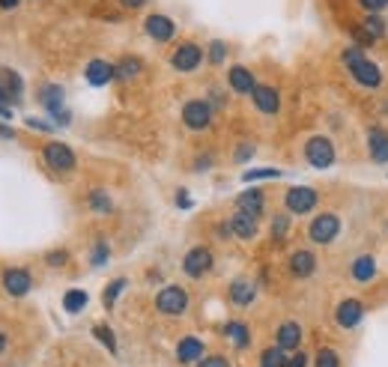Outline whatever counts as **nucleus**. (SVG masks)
Returning a JSON list of instances; mask_svg holds the SVG:
<instances>
[{
    "label": "nucleus",
    "mask_w": 388,
    "mask_h": 367,
    "mask_svg": "<svg viewBox=\"0 0 388 367\" xmlns=\"http://www.w3.org/2000/svg\"><path fill=\"white\" fill-rule=\"evenodd\" d=\"M302 156H305V161L314 171H329L337 161V146L329 135H311L305 146H302Z\"/></svg>",
    "instance_id": "obj_2"
},
{
    "label": "nucleus",
    "mask_w": 388,
    "mask_h": 367,
    "mask_svg": "<svg viewBox=\"0 0 388 367\" xmlns=\"http://www.w3.org/2000/svg\"><path fill=\"white\" fill-rule=\"evenodd\" d=\"M287 358H290V353H284L278 343H272L260 353V367H287Z\"/></svg>",
    "instance_id": "obj_29"
},
{
    "label": "nucleus",
    "mask_w": 388,
    "mask_h": 367,
    "mask_svg": "<svg viewBox=\"0 0 388 367\" xmlns=\"http://www.w3.org/2000/svg\"><path fill=\"white\" fill-rule=\"evenodd\" d=\"M341 230H344L341 215L319 212V215H314L311 224H308V239H311L314 245H332L337 236H341Z\"/></svg>",
    "instance_id": "obj_3"
},
{
    "label": "nucleus",
    "mask_w": 388,
    "mask_h": 367,
    "mask_svg": "<svg viewBox=\"0 0 388 367\" xmlns=\"http://www.w3.org/2000/svg\"><path fill=\"white\" fill-rule=\"evenodd\" d=\"M230 230H233V236H236V239L251 242V239H257L260 224H257L254 215H248V212H239V209H236V212H233V218H230Z\"/></svg>",
    "instance_id": "obj_20"
},
{
    "label": "nucleus",
    "mask_w": 388,
    "mask_h": 367,
    "mask_svg": "<svg viewBox=\"0 0 388 367\" xmlns=\"http://www.w3.org/2000/svg\"><path fill=\"white\" fill-rule=\"evenodd\" d=\"M212 114H215V108L207 99H189V102L182 105V126L191 131H204L212 126Z\"/></svg>",
    "instance_id": "obj_9"
},
{
    "label": "nucleus",
    "mask_w": 388,
    "mask_h": 367,
    "mask_svg": "<svg viewBox=\"0 0 388 367\" xmlns=\"http://www.w3.org/2000/svg\"><path fill=\"white\" fill-rule=\"evenodd\" d=\"M212 266H215V254H212V248L209 245H194L185 251L182 257V272L189 275V278H204L212 272Z\"/></svg>",
    "instance_id": "obj_7"
},
{
    "label": "nucleus",
    "mask_w": 388,
    "mask_h": 367,
    "mask_svg": "<svg viewBox=\"0 0 388 367\" xmlns=\"http://www.w3.org/2000/svg\"><path fill=\"white\" fill-rule=\"evenodd\" d=\"M0 81H4V84H0V87H4V90L9 93V99H12V102H19V99H21V90H24L21 78L15 75L12 69H0Z\"/></svg>",
    "instance_id": "obj_30"
},
{
    "label": "nucleus",
    "mask_w": 388,
    "mask_h": 367,
    "mask_svg": "<svg viewBox=\"0 0 388 367\" xmlns=\"http://www.w3.org/2000/svg\"><path fill=\"white\" fill-rule=\"evenodd\" d=\"M227 87L239 96H251V90L257 87V78L248 66H230L227 69Z\"/></svg>",
    "instance_id": "obj_19"
},
{
    "label": "nucleus",
    "mask_w": 388,
    "mask_h": 367,
    "mask_svg": "<svg viewBox=\"0 0 388 367\" xmlns=\"http://www.w3.org/2000/svg\"><path fill=\"white\" fill-rule=\"evenodd\" d=\"M27 126H30V129H42V131H51V126H48V123H42V120H33V116H27Z\"/></svg>",
    "instance_id": "obj_45"
},
{
    "label": "nucleus",
    "mask_w": 388,
    "mask_h": 367,
    "mask_svg": "<svg viewBox=\"0 0 388 367\" xmlns=\"http://www.w3.org/2000/svg\"><path fill=\"white\" fill-rule=\"evenodd\" d=\"M19 4H21V0H0V9H6V12H9V9H15Z\"/></svg>",
    "instance_id": "obj_47"
},
{
    "label": "nucleus",
    "mask_w": 388,
    "mask_h": 367,
    "mask_svg": "<svg viewBox=\"0 0 388 367\" xmlns=\"http://www.w3.org/2000/svg\"><path fill=\"white\" fill-rule=\"evenodd\" d=\"M302 341H305V328H302L299 320H284L275 331V343L284 349V353H299Z\"/></svg>",
    "instance_id": "obj_14"
},
{
    "label": "nucleus",
    "mask_w": 388,
    "mask_h": 367,
    "mask_svg": "<svg viewBox=\"0 0 388 367\" xmlns=\"http://www.w3.org/2000/svg\"><path fill=\"white\" fill-rule=\"evenodd\" d=\"M349 281L352 283H359V287H364V283H374L377 275H379V263L374 254H359V257H352L349 260Z\"/></svg>",
    "instance_id": "obj_12"
},
{
    "label": "nucleus",
    "mask_w": 388,
    "mask_h": 367,
    "mask_svg": "<svg viewBox=\"0 0 388 367\" xmlns=\"http://www.w3.org/2000/svg\"><path fill=\"white\" fill-rule=\"evenodd\" d=\"M4 290L9 296H15V298L27 296L33 290V275L27 269H19V266H15V269H6L4 272Z\"/></svg>",
    "instance_id": "obj_18"
},
{
    "label": "nucleus",
    "mask_w": 388,
    "mask_h": 367,
    "mask_svg": "<svg viewBox=\"0 0 388 367\" xmlns=\"http://www.w3.org/2000/svg\"><path fill=\"white\" fill-rule=\"evenodd\" d=\"M36 99H39V105L51 114V116H60L63 114V90L57 87V84H42L39 87V93H36Z\"/></svg>",
    "instance_id": "obj_24"
},
{
    "label": "nucleus",
    "mask_w": 388,
    "mask_h": 367,
    "mask_svg": "<svg viewBox=\"0 0 388 367\" xmlns=\"http://www.w3.org/2000/svg\"><path fill=\"white\" fill-rule=\"evenodd\" d=\"M251 102H254V108L266 116H275L281 111V93L272 87V84H257L254 90H251Z\"/></svg>",
    "instance_id": "obj_15"
},
{
    "label": "nucleus",
    "mask_w": 388,
    "mask_h": 367,
    "mask_svg": "<svg viewBox=\"0 0 388 367\" xmlns=\"http://www.w3.org/2000/svg\"><path fill=\"white\" fill-rule=\"evenodd\" d=\"M287 233H290V212L272 215V239H275V242H284Z\"/></svg>",
    "instance_id": "obj_33"
},
{
    "label": "nucleus",
    "mask_w": 388,
    "mask_h": 367,
    "mask_svg": "<svg viewBox=\"0 0 388 367\" xmlns=\"http://www.w3.org/2000/svg\"><path fill=\"white\" fill-rule=\"evenodd\" d=\"M93 338H96L99 343H105V346L111 349V353L116 356V335H114V331H111L108 326H96V328H93Z\"/></svg>",
    "instance_id": "obj_35"
},
{
    "label": "nucleus",
    "mask_w": 388,
    "mask_h": 367,
    "mask_svg": "<svg viewBox=\"0 0 388 367\" xmlns=\"http://www.w3.org/2000/svg\"><path fill=\"white\" fill-rule=\"evenodd\" d=\"M319 206V191L311 186H290L284 191V209L290 215H311Z\"/></svg>",
    "instance_id": "obj_5"
},
{
    "label": "nucleus",
    "mask_w": 388,
    "mask_h": 367,
    "mask_svg": "<svg viewBox=\"0 0 388 367\" xmlns=\"http://www.w3.org/2000/svg\"><path fill=\"white\" fill-rule=\"evenodd\" d=\"M311 367H344V361H341V353H337L334 346H319L311 358Z\"/></svg>",
    "instance_id": "obj_27"
},
{
    "label": "nucleus",
    "mask_w": 388,
    "mask_h": 367,
    "mask_svg": "<svg viewBox=\"0 0 388 367\" xmlns=\"http://www.w3.org/2000/svg\"><path fill=\"white\" fill-rule=\"evenodd\" d=\"M359 6L367 12V15H382L388 9V0H359Z\"/></svg>",
    "instance_id": "obj_40"
},
{
    "label": "nucleus",
    "mask_w": 388,
    "mask_h": 367,
    "mask_svg": "<svg viewBox=\"0 0 388 367\" xmlns=\"http://www.w3.org/2000/svg\"><path fill=\"white\" fill-rule=\"evenodd\" d=\"M87 206H90L93 212H99V215H108V212H114V200H111L108 191L93 188V191L87 194Z\"/></svg>",
    "instance_id": "obj_28"
},
{
    "label": "nucleus",
    "mask_w": 388,
    "mask_h": 367,
    "mask_svg": "<svg viewBox=\"0 0 388 367\" xmlns=\"http://www.w3.org/2000/svg\"><path fill=\"white\" fill-rule=\"evenodd\" d=\"M84 78H87V84H93V87H105V84H111V81H114V66L108 60H99L96 57V60L87 63Z\"/></svg>",
    "instance_id": "obj_23"
},
{
    "label": "nucleus",
    "mask_w": 388,
    "mask_h": 367,
    "mask_svg": "<svg viewBox=\"0 0 388 367\" xmlns=\"http://www.w3.org/2000/svg\"><path fill=\"white\" fill-rule=\"evenodd\" d=\"M194 367H230V358L222 353H212V356H204Z\"/></svg>",
    "instance_id": "obj_38"
},
{
    "label": "nucleus",
    "mask_w": 388,
    "mask_h": 367,
    "mask_svg": "<svg viewBox=\"0 0 388 367\" xmlns=\"http://www.w3.org/2000/svg\"><path fill=\"white\" fill-rule=\"evenodd\" d=\"M367 156L374 164H388V129L382 126L367 129Z\"/></svg>",
    "instance_id": "obj_17"
},
{
    "label": "nucleus",
    "mask_w": 388,
    "mask_h": 367,
    "mask_svg": "<svg viewBox=\"0 0 388 367\" xmlns=\"http://www.w3.org/2000/svg\"><path fill=\"white\" fill-rule=\"evenodd\" d=\"M0 138H12V129H6V126H0Z\"/></svg>",
    "instance_id": "obj_50"
},
{
    "label": "nucleus",
    "mask_w": 388,
    "mask_h": 367,
    "mask_svg": "<svg viewBox=\"0 0 388 367\" xmlns=\"http://www.w3.org/2000/svg\"><path fill=\"white\" fill-rule=\"evenodd\" d=\"M84 305H87V293H84V290H69V293H66V298H63V308L69 313H78Z\"/></svg>",
    "instance_id": "obj_34"
},
{
    "label": "nucleus",
    "mask_w": 388,
    "mask_h": 367,
    "mask_svg": "<svg viewBox=\"0 0 388 367\" xmlns=\"http://www.w3.org/2000/svg\"><path fill=\"white\" fill-rule=\"evenodd\" d=\"M144 33L156 42H171L176 36V24H174V19H167L164 12H149L144 19Z\"/></svg>",
    "instance_id": "obj_13"
},
{
    "label": "nucleus",
    "mask_w": 388,
    "mask_h": 367,
    "mask_svg": "<svg viewBox=\"0 0 388 367\" xmlns=\"http://www.w3.org/2000/svg\"><path fill=\"white\" fill-rule=\"evenodd\" d=\"M254 153H257L254 144H239V146H236V153H233V161L236 164H245V161L254 159Z\"/></svg>",
    "instance_id": "obj_37"
},
{
    "label": "nucleus",
    "mask_w": 388,
    "mask_h": 367,
    "mask_svg": "<svg viewBox=\"0 0 388 367\" xmlns=\"http://www.w3.org/2000/svg\"><path fill=\"white\" fill-rule=\"evenodd\" d=\"M108 257H111V248H108V242H105V239H99V242L93 245L90 263H93V266H105V263H108Z\"/></svg>",
    "instance_id": "obj_36"
},
{
    "label": "nucleus",
    "mask_w": 388,
    "mask_h": 367,
    "mask_svg": "<svg viewBox=\"0 0 388 367\" xmlns=\"http://www.w3.org/2000/svg\"><path fill=\"white\" fill-rule=\"evenodd\" d=\"M341 63L347 66L349 78L356 81V84H359L362 90H382V84H385L382 69H379V66L362 51L359 45L344 48V51H341Z\"/></svg>",
    "instance_id": "obj_1"
},
{
    "label": "nucleus",
    "mask_w": 388,
    "mask_h": 367,
    "mask_svg": "<svg viewBox=\"0 0 388 367\" xmlns=\"http://www.w3.org/2000/svg\"><path fill=\"white\" fill-rule=\"evenodd\" d=\"M204 356H207V343L200 341V338H194V335L182 338V341L176 343V361H179V364H197Z\"/></svg>",
    "instance_id": "obj_21"
},
{
    "label": "nucleus",
    "mask_w": 388,
    "mask_h": 367,
    "mask_svg": "<svg viewBox=\"0 0 388 367\" xmlns=\"http://www.w3.org/2000/svg\"><path fill=\"white\" fill-rule=\"evenodd\" d=\"M227 298H230V305H236V308L254 305V298H257V283L248 281V278H233L230 287H227Z\"/></svg>",
    "instance_id": "obj_16"
},
{
    "label": "nucleus",
    "mask_w": 388,
    "mask_h": 367,
    "mask_svg": "<svg viewBox=\"0 0 388 367\" xmlns=\"http://www.w3.org/2000/svg\"><path fill=\"white\" fill-rule=\"evenodd\" d=\"M317 266H319V260H317V251H311V248H296V251H290V257H287V272L299 281L314 278Z\"/></svg>",
    "instance_id": "obj_11"
},
{
    "label": "nucleus",
    "mask_w": 388,
    "mask_h": 367,
    "mask_svg": "<svg viewBox=\"0 0 388 367\" xmlns=\"http://www.w3.org/2000/svg\"><path fill=\"white\" fill-rule=\"evenodd\" d=\"M0 116H6V120L12 116V111H9V105H6V102H0Z\"/></svg>",
    "instance_id": "obj_49"
},
{
    "label": "nucleus",
    "mask_w": 388,
    "mask_h": 367,
    "mask_svg": "<svg viewBox=\"0 0 388 367\" xmlns=\"http://www.w3.org/2000/svg\"><path fill=\"white\" fill-rule=\"evenodd\" d=\"M204 60H207V51L197 42H182L171 51V66L176 72H194Z\"/></svg>",
    "instance_id": "obj_10"
},
{
    "label": "nucleus",
    "mask_w": 388,
    "mask_h": 367,
    "mask_svg": "<svg viewBox=\"0 0 388 367\" xmlns=\"http://www.w3.org/2000/svg\"><path fill=\"white\" fill-rule=\"evenodd\" d=\"M45 263L48 266H66V263H69V251H66V248H57V251H51L45 257Z\"/></svg>",
    "instance_id": "obj_42"
},
{
    "label": "nucleus",
    "mask_w": 388,
    "mask_h": 367,
    "mask_svg": "<svg viewBox=\"0 0 388 367\" xmlns=\"http://www.w3.org/2000/svg\"><path fill=\"white\" fill-rule=\"evenodd\" d=\"M197 171H204V168H212V156L207 153V159H197V164H194Z\"/></svg>",
    "instance_id": "obj_46"
},
{
    "label": "nucleus",
    "mask_w": 388,
    "mask_h": 367,
    "mask_svg": "<svg viewBox=\"0 0 388 367\" xmlns=\"http://www.w3.org/2000/svg\"><path fill=\"white\" fill-rule=\"evenodd\" d=\"M287 367H311V356L305 353V349H299V353H290V358H287Z\"/></svg>",
    "instance_id": "obj_41"
},
{
    "label": "nucleus",
    "mask_w": 388,
    "mask_h": 367,
    "mask_svg": "<svg viewBox=\"0 0 388 367\" xmlns=\"http://www.w3.org/2000/svg\"><path fill=\"white\" fill-rule=\"evenodd\" d=\"M189 305H191V296L179 283H167V287L156 293V311L164 316H182L189 311Z\"/></svg>",
    "instance_id": "obj_4"
},
{
    "label": "nucleus",
    "mask_w": 388,
    "mask_h": 367,
    "mask_svg": "<svg viewBox=\"0 0 388 367\" xmlns=\"http://www.w3.org/2000/svg\"><path fill=\"white\" fill-rule=\"evenodd\" d=\"M227 54H230V48H227V42H222V39H212V42L207 45V63H209V66H222V63L227 60Z\"/></svg>",
    "instance_id": "obj_31"
},
{
    "label": "nucleus",
    "mask_w": 388,
    "mask_h": 367,
    "mask_svg": "<svg viewBox=\"0 0 388 367\" xmlns=\"http://www.w3.org/2000/svg\"><path fill=\"white\" fill-rule=\"evenodd\" d=\"M120 6L123 9H141V6H146V0H120Z\"/></svg>",
    "instance_id": "obj_44"
},
{
    "label": "nucleus",
    "mask_w": 388,
    "mask_h": 367,
    "mask_svg": "<svg viewBox=\"0 0 388 367\" xmlns=\"http://www.w3.org/2000/svg\"><path fill=\"white\" fill-rule=\"evenodd\" d=\"M42 159H45V164H48V168H51L54 174H69V171H75V164H78L75 149L66 146L63 141L45 144V146H42Z\"/></svg>",
    "instance_id": "obj_8"
},
{
    "label": "nucleus",
    "mask_w": 388,
    "mask_h": 367,
    "mask_svg": "<svg viewBox=\"0 0 388 367\" xmlns=\"http://www.w3.org/2000/svg\"><path fill=\"white\" fill-rule=\"evenodd\" d=\"M364 313H367V308H364V302L362 298H356V296H344L341 302L334 305V326L337 328H344V331H349V328H359L362 323H364Z\"/></svg>",
    "instance_id": "obj_6"
},
{
    "label": "nucleus",
    "mask_w": 388,
    "mask_h": 367,
    "mask_svg": "<svg viewBox=\"0 0 388 367\" xmlns=\"http://www.w3.org/2000/svg\"><path fill=\"white\" fill-rule=\"evenodd\" d=\"M215 233H218V239H230V236H233V230H230V221H222V224H215Z\"/></svg>",
    "instance_id": "obj_43"
},
{
    "label": "nucleus",
    "mask_w": 388,
    "mask_h": 367,
    "mask_svg": "<svg viewBox=\"0 0 388 367\" xmlns=\"http://www.w3.org/2000/svg\"><path fill=\"white\" fill-rule=\"evenodd\" d=\"M129 287V281L126 278H116V281H111L108 287H105V293H102V302H105V308H114L116 305V298H120V293Z\"/></svg>",
    "instance_id": "obj_32"
},
{
    "label": "nucleus",
    "mask_w": 388,
    "mask_h": 367,
    "mask_svg": "<svg viewBox=\"0 0 388 367\" xmlns=\"http://www.w3.org/2000/svg\"><path fill=\"white\" fill-rule=\"evenodd\" d=\"M236 209L254 215V218H260V215L266 212V191H263V188H248V191H242L239 197H236Z\"/></svg>",
    "instance_id": "obj_22"
},
{
    "label": "nucleus",
    "mask_w": 388,
    "mask_h": 367,
    "mask_svg": "<svg viewBox=\"0 0 388 367\" xmlns=\"http://www.w3.org/2000/svg\"><path fill=\"white\" fill-rule=\"evenodd\" d=\"M222 335L233 343V349H248V346H251V328H248V323H242V320H230V323L222 328Z\"/></svg>",
    "instance_id": "obj_25"
},
{
    "label": "nucleus",
    "mask_w": 388,
    "mask_h": 367,
    "mask_svg": "<svg viewBox=\"0 0 388 367\" xmlns=\"http://www.w3.org/2000/svg\"><path fill=\"white\" fill-rule=\"evenodd\" d=\"M275 176H281V171H275V168H257V171H248L242 179L245 182H254V179H275Z\"/></svg>",
    "instance_id": "obj_39"
},
{
    "label": "nucleus",
    "mask_w": 388,
    "mask_h": 367,
    "mask_svg": "<svg viewBox=\"0 0 388 367\" xmlns=\"http://www.w3.org/2000/svg\"><path fill=\"white\" fill-rule=\"evenodd\" d=\"M176 200H179V206H182V209H185V206H191V203H189V191H176Z\"/></svg>",
    "instance_id": "obj_48"
},
{
    "label": "nucleus",
    "mask_w": 388,
    "mask_h": 367,
    "mask_svg": "<svg viewBox=\"0 0 388 367\" xmlns=\"http://www.w3.org/2000/svg\"><path fill=\"white\" fill-rule=\"evenodd\" d=\"M141 69H144L141 57H120L114 63V81H131L141 75Z\"/></svg>",
    "instance_id": "obj_26"
},
{
    "label": "nucleus",
    "mask_w": 388,
    "mask_h": 367,
    "mask_svg": "<svg viewBox=\"0 0 388 367\" xmlns=\"http://www.w3.org/2000/svg\"><path fill=\"white\" fill-rule=\"evenodd\" d=\"M4 349H6V335L0 331V353H4Z\"/></svg>",
    "instance_id": "obj_51"
}]
</instances>
